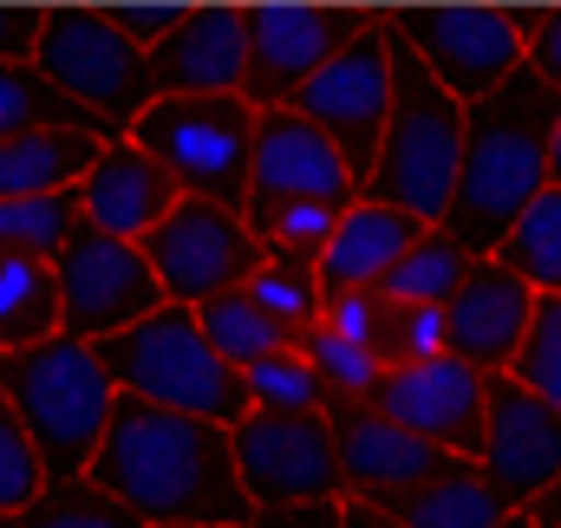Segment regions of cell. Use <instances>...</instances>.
Segmentation results:
<instances>
[{"mask_svg":"<svg viewBox=\"0 0 561 528\" xmlns=\"http://www.w3.org/2000/svg\"><path fill=\"white\" fill-rule=\"evenodd\" d=\"M242 39H249V13H236V7L170 13V26L144 46L157 99H229V92H242Z\"/></svg>","mask_w":561,"mask_h":528,"instance_id":"obj_17","label":"cell"},{"mask_svg":"<svg viewBox=\"0 0 561 528\" xmlns=\"http://www.w3.org/2000/svg\"><path fill=\"white\" fill-rule=\"evenodd\" d=\"M196 326H203V340L216 346V359L236 366V372H249L255 359H268V353H287V346H294V340L280 333L249 294H222V300L196 307Z\"/></svg>","mask_w":561,"mask_h":528,"instance_id":"obj_28","label":"cell"},{"mask_svg":"<svg viewBox=\"0 0 561 528\" xmlns=\"http://www.w3.org/2000/svg\"><path fill=\"white\" fill-rule=\"evenodd\" d=\"M503 528H536V523H529V516H510V523H503Z\"/></svg>","mask_w":561,"mask_h":528,"instance_id":"obj_45","label":"cell"},{"mask_svg":"<svg viewBox=\"0 0 561 528\" xmlns=\"http://www.w3.org/2000/svg\"><path fill=\"white\" fill-rule=\"evenodd\" d=\"M549 183L561 190V125H556V137H549Z\"/></svg>","mask_w":561,"mask_h":528,"instance_id":"obj_44","label":"cell"},{"mask_svg":"<svg viewBox=\"0 0 561 528\" xmlns=\"http://www.w3.org/2000/svg\"><path fill=\"white\" fill-rule=\"evenodd\" d=\"M561 125V92H549L529 66H516L496 92L463 105V157H457V190L444 209V236L470 255L490 262L503 236L523 222V209L549 190V137Z\"/></svg>","mask_w":561,"mask_h":528,"instance_id":"obj_2","label":"cell"},{"mask_svg":"<svg viewBox=\"0 0 561 528\" xmlns=\"http://www.w3.org/2000/svg\"><path fill=\"white\" fill-rule=\"evenodd\" d=\"M536 313V287L516 280L503 262H477L463 274V287L444 300V326H450V359H463L470 372L496 379L510 372L523 333Z\"/></svg>","mask_w":561,"mask_h":528,"instance_id":"obj_18","label":"cell"},{"mask_svg":"<svg viewBox=\"0 0 561 528\" xmlns=\"http://www.w3.org/2000/svg\"><path fill=\"white\" fill-rule=\"evenodd\" d=\"M92 353H99V366L112 372L118 398L203 417V424H216V431H236V424L249 417L242 372L216 359V346L203 340V326H196L190 307H170V300H163L157 313H144L138 326L99 340Z\"/></svg>","mask_w":561,"mask_h":528,"instance_id":"obj_5","label":"cell"},{"mask_svg":"<svg viewBox=\"0 0 561 528\" xmlns=\"http://www.w3.org/2000/svg\"><path fill=\"white\" fill-rule=\"evenodd\" d=\"M510 379L529 398L556 404L561 411V294H536V313H529V333L510 359Z\"/></svg>","mask_w":561,"mask_h":528,"instance_id":"obj_34","label":"cell"},{"mask_svg":"<svg viewBox=\"0 0 561 528\" xmlns=\"http://www.w3.org/2000/svg\"><path fill=\"white\" fill-rule=\"evenodd\" d=\"M249 528H340V503H280V509H255Z\"/></svg>","mask_w":561,"mask_h":528,"instance_id":"obj_41","label":"cell"},{"mask_svg":"<svg viewBox=\"0 0 561 528\" xmlns=\"http://www.w3.org/2000/svg\"><path fill=\"white\" fill-rule=\"evenodd\" d=\"M386 33L419 59L424 72L457 99L477 105L523 66V13H477V7H431V13H399Z\"/></svg>","mask_w":561,"mask_h":528,"instance_id":"obj_11","label":"cell"},{"mask_svg":"<svg viewBox=\"0 0 561 528\" xmlns=\"http://www.w3.org/2000/svg\"><path fill=\"white\" fill-rule=\"evenodd\" d=\"M0 528H13V523H0Z\"/></svg>","mask_w":561,"mask_h":528,"instance_id":"obj_46","label":"cell"},{"mask_svg":"<svg viewBox=\"0 0 561 528\" xmlns=\"http://www.w3.org/2000/svg\"><path fill=\"white\" fill-rule=\"evenodd\" d=\"M379 313H386V294H379V287L327 294V307H320V333H333V340H346V346H366V353H373Z\"/></svg>","mask_w":561,"mask_h":528,"instance_id":"obj_38","label":"cell"},{"mask_svg":"<svg viewBox=\"0 0 561 528\" xmlns=\"http://www.w3.org/2000/svg\"><path fill=\"white\" fill-rule=\"evenodd\" d=\"M373 509H386L399 528H503L510 523L503 496L477 477V463H457L450 477L419 483V490H405V496H386V503H373Z\"/></svg>","mask_w":561,"mask_h":528,"instance_id":"obj_23","label":"cell"},{"mask_svg":"<svg viewBox=\"0 0 561 528\" xmlns=\"http://www.w3.org/2000/svg\"><path fill=\"white\" fill-rule=\"evenodd\" d=\"M0 398L26 424V437H33L39 463H46V483L92 477L105 417L118 404V386H112V372L99 366L92 346L53 333V340H39L26 353H0Z\"/></svg>","mask_w":561,"mask_h":528,"instance_id":"obj_3","label":"cell"},{"mask_svg":"<svg viewBox=\"0 0 561 528\" xmlns=\"http://www.w3.org/2000/svg\"><path fill=\"white\" fill-rule=\"evenodd\" d=\"M131 144L176 183L183 203H249V150H255V112L242 92L229 99H150Z\"/></svg>","mask_w":561,"mask_h":528,"instance_id":"obj_7","label":"cell"},{"mask_svg":"<svg viewBox=\"0 0 561 528\" xmlns=\"http://www.w3.org/2000/svg\"><path fill=\"white\" fill-rule=\"evenodd\" d=\"M386 53H392V118H386V137H379V157H373V176H366L359 203H386V209L412 216L419 229H437L444 209H450V190H457L463 105L392 33H386Z\"/></svg>","mask_w":561,"mask_h":528,"instance_id":"obj_4","label":"cell"},{"mask_svg":"<svg viewBox=\"0 0 561 528\" xmlns=\"http://www.w3.org/2000/svg\"><path fill=\"white\" fill-rule=\"evenodd\" d=\"M249 196L275 203H359V183L346 176L340 150L294 112H255V150H249Z\"/></svg>","mask_w":561,"mask_h":528,"instance_id":"obj_19","label":"cell"},{"mask_svg":"<svg viewBox=\"0 0 561 528\" xmlns=\"http://www.w3.org/2000/svg\"><path fill=\"white\" fill-rule=\"evenodd\" d=\"M490 262H503L516 280H529L536 294H561V190L556 183L523 209V222L503 236V249Z\"/></svg>","mask_w":561,"mask_h":528,"instance_id":"obj_27","label":"cell"},{"mask_svg":"<svg viewBox=\"0 0 561 528\" xmlns=\"http://www.w3.org/2000/svg\"><path fill=\"white\" fill-rule=\"evenodd\" d=\"M138 249L163 287V300L190 307V313L222 294H242L262 274V249L242 229V209H222V203H176Z\"/></svg>","mask_w":561,"mask_h":528,"instance_id":"obj_9","label":"cell"},{"mask_svg":"<svg viewBox=\"0 0 561 528\" xmlns=\"http://www.w3.org/2000/svg\"><path fill=\"white\" fill-rule=\"evenodd\" d=\"M236 470L255 509L280 503H346V477H340V450L327 417H280V411H249L236 431Z\"/></svg>","mask_w":561,"mask_h":528,"instance_id":"obj_12","label":"cell"},{"mask_svg":"<svg viewBox=\"0 0 561 528\" xmlns=\"http://www.w3.org/2000/svg\"><path fill=\"white\" fill-rule=\"evenodd\" d=\"M268 320H275L287 340H300V333H313L320 326V307H327V294H320V280H313V267H268L242 287Z\"/></svg>","mask_w":561,"mask_h":528,"instance_id":"obj_35","label":"cell"},{"mask_svg":"<svg viewBox=\"0 0 561 528\" xmlns=\"http://www.w3.org/2000/svg\"><path fill=\"white\" fill-rule=\"evenodd\" d=\"M92 483L112 490L144 528H249L255 503L236 470L229 431L118 398L92 457Z\"/></svg>","mask_w":561,"mask_h":528,"instance_id":"obj_1","label":"cell"},{"mask_svg":"<svg viewBox=\"0 0 561 528\" xmlns=\"http://www.w3.org/2000/svg\"><path fill=\"white\" fill-rule=\"evenodd\" d=\"M470 255L444 236V229H424L419 242L399 255V267L379 280V294L386 300H399V307H444L457 287H463V274H470Z\"/></svg>","mask_w":561,"mask_h":528,"instance_id":"obj_26","label":"cell"},{"mask_svg":"<svg viewBox=\"0 0 561 528\" xmlns=\"http://www.w3.org/2000/svg\"><path fill=\"white\" fill-rule=\"evenodd\" d=\"M327 431H333V450H340L346 496H359V503L405 496V490L437 483V477H450V470L463 463V457L424 444V437L399 431V424H386V417H373L366 404H346V398L327 404Z\"/></svg>","mask_w":561,"mask_h":528,"instance_id":"obj_16","label":"cell"},{"mask_svg":"<svg viewBox=\"0 0 561 528\" xmlns=\"http://www.w3.org/2000/svg\"><path fill=\"white\" fill-rule=\"evenodd\" d=\"M53 483H46V463H39V450H33V437H26V424L13 417V404L0 398V523H13L33 496H46Z\"/></svg>","mask_w":561,"mask_h":528,"instance_id":"obj_37","label":"cell"},{"mask_svg":"<svg viewBox=\"0 0 561 528\" xmlns=\"http://www.w3.org/2000/svg\"><path fill=\"white\" fill-rule=\"evenodd\" d=\"M444 353H450L444 307H399V300H386L379 333H373V359H379L386 372H399V366H424V359H444Z\"/></svg>","mask_w":561,"mask_h":528,"instance_id":"obj_33","label":"cell"},{"mask_svg":"<svg viewBox=\"0 0 561 528\" xmlns=\"http://www.w3.org/2000/svg\"><path fill=\"white\" fill-rule=\"evenodd\" d=\"M477 477L503 496L510 516H529L561 477V411L529 398L510 372L490 379V417H483Z\"/></svg>","mask_w":561,"mask_h":528,"instance_id":"obj_14","label":"cell"},{"mask_svg":"<svg viewBox=\"0 0 561 528\" xmlns=\"http://www.w3.org/2000/svg\"><path fill=\"white\" fill-rule=\"evenodd\" d=\"M176 183L144 157L131 137L105 144V157L92 163V176L79 183V209H85V229L112 236V242H144L170 209H176Z\"/></svg>","mask_w":561,"mask_h":528,"instance_id":"obj_20","label":"cell"},{"mask_svg":"<svg viewBox=\"0 0 561 528\" xmlns=\"http://www.w3.org/2000/svg\"><path fill=\"white\" fill-rule=\"evenodd\" d=\"M523 66L561 92V13H523Z\"/></svg>","mask_w":561,"mask_h":528,"instance_id":"obj_39","label":"cell"},{"mask_svg":"<svg viewBox=\"0 0 561 528\" xmlns=\"http://www.w3.org/2000/svg\"><path fill=\"white\" fill-rule=\"evenodd\" d=\"M33 39H39V13L0 7V66H33Z\"/></svg>","mask_w":561,"mask_h":528,"instance_id":"obj_40","label":"cell"},{"mask_svg":"<svg viewBox=\"0 0 561 528\" xmlns=\"http://www.w3.org/2000/svg\"><path fill=\"white\" fill-rule=\"evenodd\" d=\"M105 157V137L85 125H53V131H26L0 144V203H26V196H66L92 176V163Z\"/></svg>","mask_w":561,"mask_h":528,"instance_id":"obj_22","label":"cell"},{"mask_svg":"<svg viewBox=\"0 0 561 528\" xmlns=\"http://www.w3.org/2000/svg\"><path fill=\"white\" fill-rule=\"evenodd\" d=\"M85 229V209H79V190L66 196H26V203H0V249L7 255H33V262H53L72 236Z\"/></svg>","mask_w":561,"mask_h":528,"instance_id":"obj_29","label":"cell"},{"mask_svg":"<svg viewBox=\"0 0 561 528\" xmlns=\"http://www.w3.org/2000/svg\"><path fill=\"white\" fill-rule=\"evenodd\" d=\"M13 528H144L112 490H99L92 477H79V483H53L46 496H33Z\"/></svg>","mask_w":561,"mask_h":528,"instance_id":"obj_32","label":"cell"},{"mask_svg":"<svg viewBox=\"0 0 561 528\" xmlns=\"http://www.w3.org/2000/svg\"><path fill=\"white\" fill-rule=\"evenodd\" d=\"M340 528H399L386 509H373V503H359V496H346L340 503Z\"/></svg>","mask_w":561,"mask_h":528,"instance_id":"obj_42","label":"cell"},{"mask_svg":"<svg viewBox=\"0 0 561 528\" xmlns=\"http://www.w3.org/2000/svg\"><path fill=\"white\" fill-rule=\"evenodd\" d=\"M419 236H424V229L412 222V216H399V209H386V203H353V209H346V222L333 229V242H327V249H320V262H313L320 294L379 287Z\"/></svg>","mask_w":561,"mask_h":528,"instance_id":"obj_21","label":"cell"},{"mask_svg":"<svg viewBox=\"0 0 561 528\" xmlns=\"http://www.w3.org/2000/svg\"><path fill=\"white\" fill-rule=\"evenodd\" d=\"M340 222H346L340 203H275V196H249L242 203V229L255 236L268 267H313Z\"/></svg>","mask_w":561,"mask_h":528,"instance_id":"obj_24","label":"cell"},{"mask_svg":"<svg viewBox=\"0 0 561 528\" xmlns=\"http://www.w3.org/2000/svg\"><path fill=\"white\" fill-rule=\"evenodd\" d=\"M33 72L72 99L79 112L99 118V131L131 137L157 85H150V59L131 39V26L118 13H39V39H33Z\"/></svg>","mask_w":561,"mask_h":528,"instance_id":"obj_6","label":"cell"},{"mask_svg":"<svg viewBox=\"0 0 561 528\" xmlns=\"http://www.w3.org/2000/svg\"><path fill=\"white\" fill-rule=\"evenodd\" d=\"M59 333V287L53 262L0 249V353H26Z\"/></svg>","mask_w":561,"mask_h":528,"instance_id":"obj_25","label":"cell"},{"mask_svg":"<svg viewBox=\"0 0 561 528\" xmlns=\"http://www.w3.org/2000/svg\"><path fill=\"white\" fill-rule=\"evenodd\" d=\"M300 125L327 137L346 163V176L366 190L373 176V157H379V137L392 118V53H386V33L379 26H359L287 105Z\"/></svg>","mask_w":561,"mask_h":528,"instance_id":"obj_8","label":"cell"},{"mask_svg":"<svg viewBox=\"0 0 561 528\" xmlns=\"http://www.w3.org/2000/svg\"><path fill=\"white\" fill-rule=\"evenodd\" d=\"M242 392H249V411H280V417H327L333 392L320 386V372L287 346V353H268L242 372Z\"/></svg>","mask_w":561,"mask_h":528,"instance_id":"obj_31","label":"cell"},{"mask_svg":"<svg viewBox=\"0 0 561 528\" xmlns=\"http://www.w3.org/2000/svg\"><path fill=\"white\" fill-rule=\"evenodd\" d=\"M359 33V20L333 7H262L242 39V99L249 112H287L294 92Z\"/></svg>","mask_w":561,"mask_h":528,"instance_id":"obj_15","label":"cell"},{"mask_svg":"<svg viewBox=\"0 0 561 528\" xmlns=\"http://www.w3.org/2000/svg\"><path fill=\"white\" fill-rule=\"evenodd\" d=\"M529 523H536V528H561V477H556V490L529 509Z\"/></svg>","mask_w":561,"mask_h":528,"instance_id":"obj_43","label":"cell"},{"mask_svg":"<svg viewBox=\"0 0 561 528\" xmlns=\"http://www.w3.org/2000/svg\"><path fill=\"white\" fill-rule=\"evenodd\" d=\"M294 353L320 372V386H327V392L346 398V404H359V398L379 386V372H386L366 346H346V340H333V333H320V326H313V333H300V340H294Z\"/></svg>","mask_w":561,"mask_h":528,"instance_id":"obj_36","label":"cell"},{"mask_svg":"<svg viewBox=\"0 0 561 528\" xmlns=\"http://www.w3.org/2000/svg\"><path fill=\"white\" fill-rule=\"evenodd\" d=\"M373 417L412 431L424 444L477 463L483 450V417H490V379L470 372L463 359H424V366H399V372H379V386L359 398Z\"/></svg>","mask_w":561,"mask_h":528,"instance_id":"obj_13","label":"cell"},{"mask_svg":"<svg viewBox=\"0 0 561 528\" xmlns=\"http://www.w3.org/2000/svg\"><path fill=\"white\" fill-rule=\"evenodd\" d=\"M53 125H85V131H99V118L79 112L72 99H59L33 66H0V144H13V137H26V131H53ZM105 144H112V137H105Z\"/></svg>","mask_w":561,"mask_h":528,"instance_id":"obj_30","label":"cell"},{"mask_svg":"<svg viewBox=\"0 0 561 528\" xmlns=\"http://www.w3.org/2000/svg\"><path fill=\"white\" fill-rule=\"evenodd\" d=\"M53 287H59V333L79 346H99V340L138 326L144 313L163 307V287L144 262V249L112 242L99 229H79L53 255Z\"/></svg>","mask_w":561,"mask_h":528,"instance_id":"obj_10","label":"cell"}]
</instances>
